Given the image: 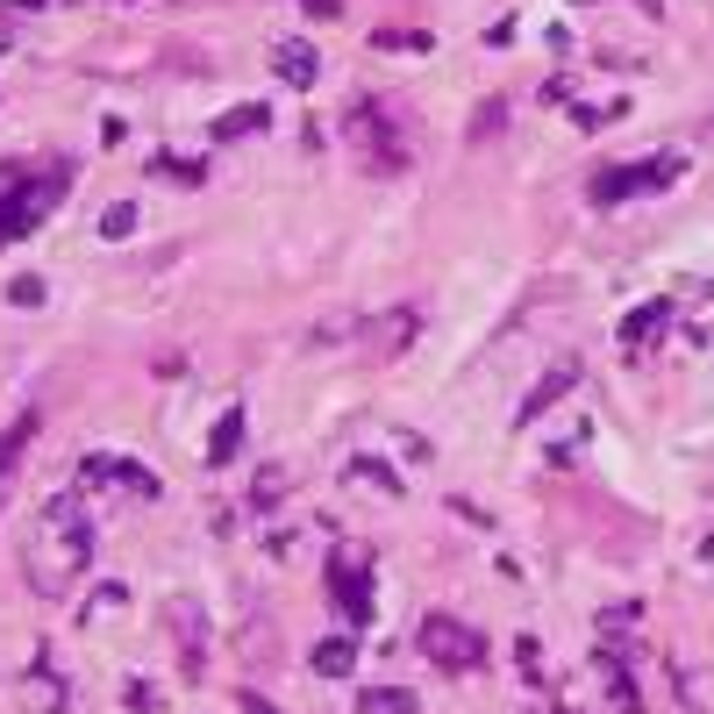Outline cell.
<instances>
[{
  "instance_id": "obj_1",
  "label": "cell",
  "mask_w": 714,
  "mask_h": 714,
  "mask_svg": "<svg viewBox=\"0 0 714 714\" xmlns=\"http://www.w3.org/2000/svg\"><path fill=\"white\" fill-rule=\"evenodd\" d=\"M22 557H29V586H36L43 600H65L72 586H79V572L94 565V508H86L79 493L43 500Z\"/></svg>"
},
{
  "instance_id": "obj_2",
  "label": "cell",
  "mask_w": 714,
  "mask_h": 714,
  "mask_svg": "<svg viewBox=\"0 0 714 714\" xmlns=\"http://www.w3.org/2000/svg\"><path fill=\"white\" fill-rule=\"evenodd\" d=\"M65 193H72V164L65 158H51V164L0 158V251L22 243L29 230H43V222L65 207Z\"/></svg>"
},
{
  "instance_id": "obj_3",
  "label": "cell",
  "mask_w": 714,
  "mask_h": 714,
  "mask_svg": "<svg viewBox=\"0 0 714 714\" xmlns=\"http://www.w3.org/2000/svg\"><path fill=\"white\" fill-rule=\"evenodd\" d=\"M343 136H351V150L364 158V172H407V136H401V121L379 108V100H351Z\"/></svg>"
},
{
  "instance_id": "obj_4",
  "label": "cell",
  "mask_w": 714,
  "mask_h": 714,
  "mask_svg": "<svg viewBox=\"0 0 714 714\" xmlns=\"http://www.w3.org/2000/svg\"><path fill=\"white\" fill-rule=\"evenodd\" d=\"M679 172H686V158H672V150H658V158H643V164H607V172H594V201L600 207H621V201H636V193H664V187H679Z\"/></svg>"
},
{
  "instance_id": "obj_5",
  "label": "cell",
  "mask_w": 714,
  "mask_h": 714,
  "mask_svg": "<svg viewBox=\"0 0 714 714\" xmlns=\"http://www.w3.org/2000/svg\"><path fill=\"white\" fill-rule=\"evenodd\" d=\"M329 600L343 607L351 636L372 629V551H364V543H343V551L329 557Z\"/></svg>"
},
{
  "instance_id": "obj_6",
  "label": "cell",
  "mask_w": 714,
  "mask_h": 714,
  "mask_svg": "<svg viewBox=\"0 0 714 714\" xmlns=\"http://www.w3.org/2000/svg\"><path fill=\"white\" fill-rule=\"evenodd\" d=\"M422 658L444 664V672H479L486 664V636L458 615H429L422 621Z\"/></svg>"
},
{
  "instance_id": "obj_7",
  "label": "cell",
  "mask_w": 714,
  "mask_h": 714,
  "mask_svg": "<svg viewBox=\"0 0 714 714\" xmlns=\"http://www.w3.org/2000/svg\"><path fill=\"white\" fill-rule=\"evenodd\" d=\"M79 493H129V500H158V472H143L136 458H121V450H94V458L79 465Z\"/></svg>"
},
{
  "instance_id": "obj_8",
  "label": "cell",
  "mask_w": 714,
  "mask_h": 714,
  "mask_svg": "<svg viewBox=\"0 0 714 714\" xmlns=\"http://www.w3.org/2000/svg\"><path fill=\"white\" fill-rule=\"evenodd\" d=\"M36 429H43V407H22V415L8 422V436H0V500L14 493V472H22V458H29V444H36Z\"/></svg>"
},
{
  "instance_id": "obj_9",
  "label": "cell",
  "mask_w": 714,
  "mask_h": 714,
  "mask_svg": "<svg viewBox=\"0 0 714 714\" xmlns=\"http://www.w3.org/2000/svg\"><path fill=\"white\" fill-rule=\"evenodd\" d=\"M572 386H579V358H565V364H557V372H543L536 386H529V401L514 407V422H522V429H529V422H543V415H551V407H557V401H565V393H572Z\"/></svg>"
},
{
  "instance_id": "obj_10",
  "label": "cell",
  "mask_w": 714,
  "mask_h": 714,
  "mask_svg": "<svg viewBox=\"0 0 714 714\" xmlns=\"http://www.w3.org/2000/svg\"><path fill=\"white\" fill-rule=\"evenodd\" d=\"M243 429H251V415H243V407H222V422L207 429V465H215V472L243 458Z\"/></svg>"
},
{
  "instance_id": "obj_11",
  "label": "cell",
  "mask_w": 714,
  "mask_h": 714,
  "mask_svg": "<svg viewBox=\"0 0 714 714\" xmlns=\"http://www.w3.org/2000/svg\"><path fill=\"white\" fill-rule=\"evenodd\" d=\"M271 72H279L294 94H308L315 79H322V65H315V51L308 43H271Z\"/></svg>"
},
{
  "instance_id": "obj_12",
  "label": "cell",
  "mask_w": 714,
  "mask_h": 714,
  "mask_svg": "<svg viewBox=\"0 0 714 714\" xmlns=\"http://www.w3.org/2000/svg\"><path fill=\"white\" fill-rule=\"evenodd\" d=\"M164 615H172V636H179V658H187V672H201V600L179 594Z\"/></svg>"
},
{
  "instance_id": "obj_13",
  "label": "cell",
  "mask_w": 714,
  "mask_h": 714,
  "mask_svg": "<svg viewBox=\"0 0 714 714\" xmlns=\"http://www.w3.org/2000/svg\"><path fill=\"white\" fill-rule=\"evenodd\" d=\"M22 714H65V679H57L51 664H36V672L22 679Z\"/></svg>"
},
{
  "instance_id": "obj_14",
  "label": "cell",
  "mask_w": 714,
  "mask_h": 714,
  "mask_svg": "<svg viewBox=\"0 0 714 714\" xmlns=\"http://www.w3.org/2000/svg\"><path fill=\"white\" fill-rule=\"evenodd\" d=\"M265 129H271V108H265V100H236V108L215 121V143H243V136H265Z\"/></svg>"
},
{
  "instance_id": "obj_15",
  "label": "cell",
  "mask_w": 714,
  "mask_h": 714,
  "mask_svg": "<svg viewBox=\"0 0 714 714\" xmlns=\"http://www.w3.org/2000/svg\"><path fill=\"white\" fill-rule=\"evenodd\" d=\"M308 664H315L322 679H351V672H358V636H351V629H343V636H322Z\"/></svg>"
},
{
  "instance_id": "obj_16",
  "label": "cell",
  "mask_w": 714,
  "mask_h": 714,
  "mask_svg": "<svg viewBox=\"0 0 714 714\" xmlns=\"http://www.w3.org/2000/svg\"><path fill=\"white\" fill-rule=\"evenodd\" d=\"M364 337H372V351H386V358H401L407 343H415V308H393V315H379L372 329H364Z\"/></svg>"
},
{
  "instance_id": "obj_17",
  "label": "cell",
  "mask_w": 714,
  "mask_h": 714,
  "mask_svg": "<svg viewBox=\"0 0 714 714\" xmlns=\"http://www.w3.org/2000/svg\"><path fill=\"white\" fill-rule=\"evenodd\" d=\"M664 322H672V300H650V308H636L629 322H621V343H629V351H650V337H658Z\"/></svg>"
},
{
  "instance_id": "obj_18",
  "label": "cell",
  "mask_w": 714,
  "mask_h": 714,
  "mask_svg": "<svg viewBox=\"0 0 714 714\" xmlns=\"http://www.w3.org/2000/svg\"><path fill=\"white\" fill-rule=\"evenodd\" d=\"M343 479H351V486H372V493H386V500H401V472H393V465H379V458H351V465H343Z\"/></svg>"
},
{
  "instance_id": "obj_19",
  "label": "cell",
  "mask_w": 714,
  "mask_h": 714,
  "mask_svg": "<svg viewBox=\"0 0 714 714\" xmlns=\"http://www.w3.org/2000/svg\"><path fill=\"white\" fill-rule=\"evenodd\" d=\"M364 714H415V693L407 686H364Z\"/></svg>"
},
{
  "instance_id": "obj_20",
  "label": "cell",
  "mask_w": 714,
  "mask_h": 714,
  "mask_svg": "<svg viewBox=\"0 0 714 714\" xmlns=\"http://www.w3.org/2000/svg\"><path fill=\"white\" fill-rule=\"evenodd\" d=\"M150 172H164L172 187H201V179H207V164H201V158H150Z\"/></svg>"
},
{
  "instance_id": "obj_21",
  "label": "cell",
  "mask_w": 714,
  "mask_h": 714,
  "mask_svg": "<svg viewBox=\"0 0 714 714\" xmlns=\"http://www.w3.org/2000/svg\"><path fill=\"white\" fill-rule=\"evenodd\" d=\"M136 236V207L129 201H115L108 215H100V243H129Z\"/></svg>"
},
{
  "instance_id": "obj_22",
  "label": "cell",
  "mask_w": 714,
  "mask_h": 714,
  "mask_svg": "<svg viewBox=\"0 0 714 714\" xmlns=\"http://www.w3.org/2000/svg\"><path fill=\"white\" fill-rule=\"evenodd\" d=\"M379 51H429V36H422V29H379Z\"/></svg>"
},
{
  "instance_id": "obj_23",
  "label": "cell",
  "mask_w": 714,
  "mask_h": 714,
  "mask_svg": "<svg viewBox=\"0 0 714 714\" xmlns=\"http://www.w3.org/2000/svg\"><path fill=\"white\" fill-rule=\"evenodd\" d=\"M43 294H51V286H43L36 271H22V279L8 286V300H14V308H43Z\"/></svg>"
},
{
  "instance_id": "obj_24",
  "label": "cell",
  "mask_w": 714,
  "mask_h": 714,
  "mask_svg": "<svg viewBox=\"0 0 714 714\" xmlns=\"http://www.w3.org/2000/svg\"><path fill=\"white\" fill-rule=\"evenodd\" d=\"M121 701H129L136 714H164V701L150 693V679H129V693H121Z\"/></svg>"
},
{
  "instance_id": "obj_25",
  "label": "cell",
  "mask_w": 714,
  "mask_h": 714,
  "mask_svg": "<svg viewBox=\"0 0 714 714\" xmlns=\"http://www.w3.org/2000/svg\"><path fill=\"white\" fill-rule=\"evenodd\" d=\"M257 508H271V500H286V472H265V479H257Z\"/></svg>"
},
{
  "instance_id": "obj_26",
  "label": "cell",
  "mask_w": 714,
  "mask_h": 714,
  "mask_svg": "<svg viewBox=\"0 0 714 714\" xmlns=\"http://www.w3.org/2000/svg\"><path fill=\"white\" fill-rule=\"evenodd\" d=\"M236 707H243V714H279V707H271V701H265V693H251V686H243V693H236Z\"/></svg>"
},
{
  "instance_id": "obj_27",
  "label": "cell",
  "mask_w": 714,
  "mask_h": 714,
  "mask_svg": "<svg viewBox=\"0 0 714 714\" xmlns=\"http://www.w3.org/2000/svg\"><path fill=\"white\" fill-rule=\"evenodd\" d=\"M300 8H308V14H337L343 0H300Z\"/></svg>"
},
{
  "instance_id": "obj_28",
  "label": "cell",
  "mask_w": 714,
  "mask_h": 714,
  "mask_svg": "<svg viewBox=\"0 0 714 714\" xmlns=\"http://www.w3.org/2000/svg\"><path fill=\"white\" fill-rule=\"evenodd\" d=\"M0 8H14V14H29V8H43V0H0Z\"/></svg>"
},
{
  "instance_id": "obj_29",
  "label": "cell",
  "mask_w": 714,
  "mask_h": 714,
  "mask_svg": "<svg viewBox=\"0 0 714 714\" xmlns=\"http://www.w3.org/2000/svg\"><path fill=\"white\" fill-rule=\"evenodd\" d=\"M557 714H572V707H557Z\"/></svg>"
}]
</instances>
